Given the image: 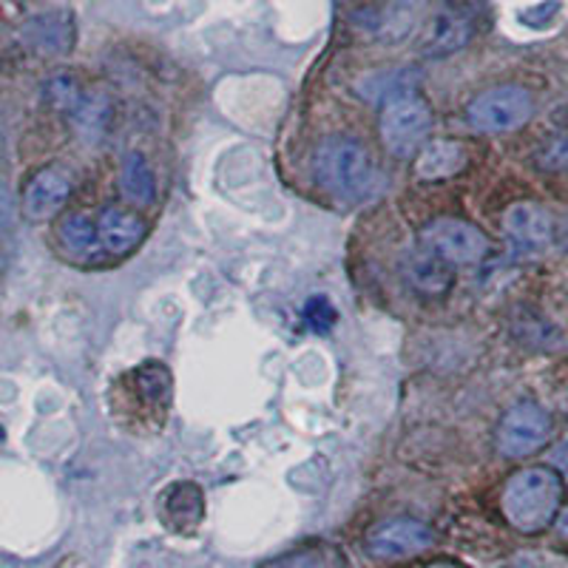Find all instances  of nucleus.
<instances>
[{
    "label": "nucleus",
    "mask_w": 568,
    "mask_h": 568,
    "mask_svg": "<svg viewBox=\"0 0 568 568\" xmlns=\"http://www.w3.org/2000/svg\"><path fill=\"white\" fill-rule=\"evenodd\" d=\"M562 484L566 480L551 466H529L515 471L500 495L506 524L520 535H540L542 529H549L560 515L562 491H566Z\"/></svg>",
    "instance_id": "nucleus-1"
},
{
    "label": "nucleus",
    "mask_w": 568,
    "mask_h": 568,
    "mask_svg": "<svg viewBox=\"0 0 568 568\" xmlns=\"http://www.w3.org/2000/svg\"><path fill=\"white\" fill-rule=\"evenodd\" d=\"M313 171L324 191L338 200L364 202L382 191V171L358 140L329 136L316 149Z\"/></svg>",
    "instance_id": "nucleus-2"
},
{
    "label": "nucleus",
    "mask_w": 568,
    "mask_h": 568,
    "mask_svg": "<svg viewBox=\"0 0 568 568\" xmlns=\"http://www.w3.org/2000/svg\"><path fill=\"white\" fill-rule=\"evenodd\" d=\"M535 116V98L524 85H495V89L480 91L466 109V120L471 129L484 134H509V131L524 129Z\"/></svg>",
    "instance_id": "nucleus-3"
},
{
    "label": "nucleus",
    "mask_w": 568,
    "mask_h": 568,
    "mask_svg": "<svg viewBox=\"0 0 568 568\" xmlns=\"http://www.w3.org/2000/svg\"><path fill=\"white\" fill-rule=\"evenodd\" d=\"M433 131V109L418 94H400L384 103L382 140L387 151L398 160L418 154L424 140Z\"/></svg>",
    "instance_id": "nucleus-4"
},
{
    "label": "nucleus",
    "mask_w": 568,
    "mask_h": 568,
    "mask_svg": "<svg viewBox=\"0 0 568 568\" xmlns=\"http://www.w3.org/2000/svg\"><path fill=\"white\" fill-rule=\"evenodd\" d=\"M551 429H555V420H551L549 409L535 404V400H520V404L506 409V415L497 424V453L511 460L529 458L549 444Z\"/></svg>",
    "instance_id": "nucleus-5"
},
{
    "label": "nucleus",
    "mask_w": 568,
    "mask_h": 568,
    "mask_svg": "<svg viewBox=\"0 0 568 568\" xmlns=\"http://www.w3.org/2000/svg\"><path fill=\"white\" fill-rule=\"evenodd\" d=\"M420 242L433 256H438L446 265H478L489 253V240L478 225L464 220H435L420 231Z\"/></svg>",
    "instance_id": "nucleus-6"
},
{
    "label": "nucleus",
    "mask_w": 568,
    "mask_h": 568,
    "mask_svg": "<svg viewBox=\"0 0 568 568\" xmlns=\"http://www.w3.org/2000/svg\"><path fill=\"white\" fill-rule=\"evenodd\" d=\"M435 531L415 517H393L367 535V551L378 560H400L433 549Z\"/></svg>",
    "instance_id": "nucleus-7"
},
{
    "label": "nucleus",
    "mask_w": 568,
    "mask_h": 568,
    "mask_svg": "<svg viewBox=\"0 0 568 568\" xmlns=\"http://www.w3.org/2000/svg\"><path fill=\"white\" fill-rule=\"evenodd\" d=\"M504 231L515 245L520 247H546L555 236V220L537 202H515L509 211L504 213Z\"/></svg>",
    "instance_id": "nucleus-8"
},
{
    "label": "nucleus",
    "mask_w": 568,
    "mask_h": 568,
    "mask_svg": "<svg viewBox=\"0 0 568 568\" xmlns=\"http://www.w3.org/2000/svg\"><path fill=\"white\" fill-rule=\"evenodd\" d=\"M71 196V180L58 169H43L29 180L23 191V211L29 220H52L54 213L63 211Z\"/></svg>",
    "instance_id": "nucleus-9"
},
{
    "label": "nucleus",
    "mask_w": 568,
    "mask_h": 568,
    "mask_svg": "<svg viewBox=\"0 0 568 568\" xmlns=\"http://www.w3.org/2000/svg\"><path fill=\"white\" fill-rule=\"evenodd\" d=\"M94 222H98V236L105 256H125L145 240V222L123 207H105Z\"/></svg>",
    "instance_id": "nucleus-10"
},
{
    "label": "nucleus",
    "mask_w": 568,
    "mask_h": 568,
    "mask_svg": "<svg viewBox=\"0 0 568 568\" xmlns=\"http://www.w3.org/2000/svg\"><path fill=\"white\" fill-rule=\"evenodd\" d=\"M471 40V20L469 14L460 7H440L433 18V27H429V34H426L424 52L429 58H444V54L460 52L466 43Z\"/></svg>",
    "instance_id": "nucleus-11"
},
{
    "label": "nucleus",
    "mask_w": 568,
    "mask_h": 568,
    "mask_svg": "<svg viewBox=\"0 0 568 568\" xmlns=\"http://www.w3.org/2000/svg\"><path fill=\"white\" fill-rule=\"evenodd\" d=\"M60 242L80 262H100V258H105V251L98 236V222L85 216V213H71V216L60 222Z\"/></svg>",
    "instance_id": "nucleus-12"
},
{
    "label": "nucleus",
    "mask_w": 568,
    "mask_h": 568,
    "mask_svg": "<svg viewBox=\"0 0 568 568\" xmlns=\"http://www.w3.org/2000/svg\"><path fill=\"white\" fill-rule=\"evenodd\" d=\"M466 165V149L455 140H438L433 145H426L418 156V165H415V174L420 180H446V176H455Z\"/></svg>",
    "instance_id": "nucleus-13"
},
{
    "label": "nucleus",
    "mask_w": 568,
    "mask_h": 568,
    "mask_svg": "<svg viewBox=\"0 0 568 568\" xmlns=\"http://www.w3.org/2000/svg\"><path fill=\"white\" fill-rule=\"evenodd\" d=\"M120 187H123V196L134 205H151L156 196V176L151 171L149 160L142 154H129L123 160V169H120Z\"/></svg>",
    "instance_id": "nucleus-14"
},
{
    "label": "nucleus",
    "mask_w": 568,
    "mask_h": 568,
    "mask_svg": "<svg viewBox=\"0 0 568 568\" xmlns=\"http://www.w3.org/2000/svg\"><path fill=\"white\" fill-rule=\"evenodd\" d=\"M409 278L418 287L420 293H429V296H438L449 287V267L446 262H440L438 256H433L429 251L415 253V258L409 262Z\"/></svg>",
    "instance_id": "nucleus-15"
},
{
    "label": "nucleus",
    "mask_w": 568,
    "mask_h": 568,
    "mask_svg": "<svg viewBox=\"0 0 568 568\" xmlns=\"http://www.w3.org/2000/svg\"><path fill=\"white\" fill-rule=\"evenodd\" d=\"M29 34H32L34 49L49 54L65 52L71 43V27L60 20V14H49V18H38L29 27Z\"/></svg>",
    "instance_id": "nucleus-16"
},
{
    "label": "nucleus",
    "mask_w": 568,
    "mask_h": 568,
    "mask_svg": "<svg viewBox=\"0 0 568 568\" xmlns=\"http://www.w3.org/2000/svg\"><path fill=\"white\" fill-rule=\"evenodd\" d=\"M136 389L151 400V407H169L174 382L162 364H145V367L136 369Z\"/></svg>",
    "instance_id": "nucleus-17"
},
{
    "label": "nucleus",
    "mask_w": 568,
    "mask_h": 568,
    "mask_svg": "<svg viewBox=\"0 0 568 568\" xmlns=\"http://www.w3.org/2000/svg\"><path fill=\"white\" fill-rule=\"evenodd\" d=\"M537 165L546 171L568 169V131H555L542 140L540 151H537Z\"/></svg>",
    "instance_id": "nucleus-18"
},
{
    "label": "nucleus",
    "mask_w": 568,
    "mask_h": 568,
    "mask_svg": "<svg viewBox=\"0 0 568 568\" xmlns=\"http://www.w3.org/2000/svg\"><path fill=\"white\" fill-rule=\"evenodd\" d=\"M336 318L338 313L327 296H313L304 304V324L311 329H316V333H329L333 324H336Z\"/></svg>",
    "instance_id": "nucleus-19"
},
{
    "label": "nucleus",
    "mask_w": 568,
    "mask_h": 568,
    "mask_svg": "<svg viewBox=\"0 0 568 568\" xmlns=\"http://www.w3.org/2000/svg\"><path fill=\"white\" fill-rule=\"evenodd\" d=\"M14 222V196L9 194V187L0 185V231Z\"/></svg>",
    "instance_id": "nucleus-20"
},
{
    "label": "nucleus",
    "mask_w": 568,
    "mask_h": 568,
    "mask_svg": "<svg viewBox=\"0 0 568 568\" xmlns=\"http://www.w3.org/2000/svg\"><path fill=\"white\" fill-rule=\"evenodd\" d=\"M551 460H555V466H551V469H557V475L566 480L568 478V444L557 446L555 453H551Z\"/></svg>",
    "instance_id": "nucleus-21"
},
{
    "label": "nucleus",
    "mask_w": 568,
    "mask_h": 568,
    "mask_svg": "<svg viewBox=\"0 0 568 568\" xmlns=\"http://www.w3.org/2000/svg\"><path fill=\"white\" fill-rule=\"evenodd\" d=\"M555 531H557V540L568 549V509H560V515L555 517Z\"/></svg>",
    "instance_id": "nucleus-22"
},
{
    "label": "nucleus",
    "mask_w": 568,
    "mask_h": 568,
    "mask_svg": "<svg viewBox=\"0 0 568 568\" xmlns=\"http://www.w3.org/2000/svg\"><path fill=\"white\" fill-rule=\"evenodd\" d=\"M426 568H460V566H455V562H449V560H440V562H433V566H426Z\"/></svg>",
    "instance_id": "nucleus-23"
},
{
    "label": "nucleus",
    "mask_w": 568,
    "mask_h": 568,
    "mask_svg": "<svg viewBox=\"0 0 568 568\" xmlns=\"http://www.w3.org/2000/svg\"><path fill=\"white\" fill-rule=\"evenodd\" d=\"M0 271H3V251H0Z\"/></svg>",
    "instance_id": "nucleus-24"
},
{
    "label": "nucleus",
    "mask_w": 568,
    "mask_h": 568,
    "mask_svg": "<svg viewBox=\"0 0 568 568\" xmlns=\"http://www.w3.org/2000/svg\"><path fill=\"white\" fill-rule=\"evenodd\" d=\"M566 247H568V231H566Z\"/></svg>",
    "instance_id": "nucleus-25"
}]
</instances>
